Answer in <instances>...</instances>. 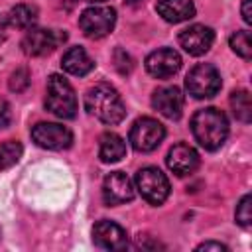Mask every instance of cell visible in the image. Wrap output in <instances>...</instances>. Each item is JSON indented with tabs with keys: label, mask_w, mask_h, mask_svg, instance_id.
Masks as SVG:
<instances>
[{
	"label": "cell",
	"mask_w": 252,
	"mask_h": 252,
	"mask_svg": "<svg viewBox=\"0 0 252 252\" xmlns=\"http://www.w3.org/2000/svg\"><path fill=\"white\" fill-rule=\"evenodd\" d=\"M85 108L91 116L98 118L100 122H104L108 126L120 124L126 116V106H124L122 96L108 83H98L87 91Z\"/></svg>",
	"instance_id": "cell-1"
},
{
	"label": "cell",
	"mask_w": 252,
	"mask_h": 252,
	"mask_svg": "<svg viewBox=\"0 0 252 252\" xmlns=\"http://www.w3.org/2000/svg\"><path fill=\"white\" fill-rule=\"evenodd\" d=\"M191 132L205 150H219L228 136V120L222 110L209 106L201 108L191 118Z\"/></svg>",
	"instance_id": "cell-2"
},
{
	"label": "cell",
	"mask_w": 252,
	"mask_h": 252,
	"mask_svg": "<svg viewBox=\"0 0 252 252\" xmlns=\"http://www.w3.org/2000/svg\"><path fill=\"white\" fill-rule=\"evenodd\" d=\"M45 108L55 114L57 118H75L77 114V96L71 83L53 73L47 79V93H45Z\"/></svg>",
	"instance_id": "cell-3"
},
{
	"label": "cell",
	"mask_w": 252,
	"mask_h": 252,
	"mask_svg": "<svg viewBox=\"0 0 252 252\" xmlns=\"http://www.w3.org/2000/svg\"><path fill=\"white\" fill-rule=\"evenodd\" d=\"M185 89L195 98H211L220 89V75L215 65L199 63L195 65L185 79Z\"/></svg>",
	"instance_id": "cell-4"
},
{
	"label": "cell",
	"mask_w": 252,
	"mask_h": 252,
	"mask_svg": "<svg viewBox=\"0 0 252 252\" xmlns=\"http://www.w3.org/2000/svg\"><path fill=\"white\" fill-rule=\"evenodd\" d=\"M165 138V128L161 122H158L156 118H150V116H142L138 118L132 128H130V134H128V140L132 144V148L136 152H142V154H148V152H154L161 140Z\"/></svg>",
	"instance_id": "cell-5"
},
{
	"label": "cell",
	"mask_w": 252,
	"mask_h": 252,
	"mask_svg": "<svg viewBox=\"0 0 252 252\" xmlns=\"http://www.w3.org/2000/svg\"><path fill=\"white\" fill-rule=\"evenodd\" d=\"M116 26V10L110 6H91L79 16V28L91 39L108 35Z\"/></svg>",
	"instance_id": "cell-6"
},
{
	"label": "cell",
	"mask_w": 252,
	"mask_h": 252,
	"mask_svg": "<svg viewBox=\"0 0 252 252\" xmlns=\"http://www.w3.org/2000/svg\"><path fill=\"white\" fill-rule=\"evenodd\" d=\"M136 189L152 205H161L169 197V181L165 173L154 165L142 167L136 173Z\"/></svg>",
	"instance_id": "cell-7"
},
{
	"label": "cell",
	"mask_w": 252,
	"mask_h": 252,
	"mask_svg": "<svg viewBox=\"0 0 252 252\" xmlns=\"http://www.w3.org/2000/svg\"><path fill=\"white\" fill-rule=\"evenodd\" d=\"M67 39V33L61 30H47V28H30L22 39V49L26 55L41 57L51 53Z\"/></svg>",
	"instance_id": "cell-8"
},
{
	"label": "cell",
	"mask_w": 252,
	"mask_h": 252,
	"mask_svg": "<svg viewBox=\"0 0 252 252\" xmlns=\"http://www.w3.org/2000/svg\"><path fill=\"white\" fill-rule=\"evenodd\" d=\"M32 140L43 150H67L73 144V134L57 122H37L32 128Z\"/></svg>",
	"instance_id": "cell-9"
},
{
	"label": "cell",
	"mask_w": 252,
	"mask_h": 252,
	"mask_svg": "<svg viewBox=\"0 0 252 252\" xmlns=\"http://www.w3.org/2000/svg\"><path fill=\"white\" fill-rule=\"evenodd\" d=\"M102 199L106 205H122L134 199L132 179L122 171H110L102 181Z\"/></svg>",
	"instance_id": "cell-10"
},
{
	"label": "cell",
	"mask_w": 252,
	"mask_h": 252,
	"mask_svg": "<svg viewBox=\"0 0 252 252\" xmlns=\"http://www.w3.org/2000/svg\"><path fill=\"white\" fill-rule=\"evenodd\" d=\"M181 67V57L175 49L161 47L146 57V71L156 79H169Z\"/></svg>",
	"instance_id": "cell-11"
},
{
	"label": "cell",
	"mask_w": 252,
	"mask_h": 252,
	"mask_svg": "<svg viewBox=\"0 0 252 252\" xmlns=\"http://www.w3.org/2000/svg\"><path fill=\"white\" fill-rule=\"evenodd\" d=\"M93 242L102 250H124L128 246V234L112 220H98L93 226Z\"/></svg>",
	"instance_id": "cell-12"
},
{
	"label": "cell",
	"mask_w": 252,
	"mask_h": 252,
	"mask_svg": "<svg viewBox=\"0 0 252 252\" xmlns=\"http://www.w3.org/2000/svg\"><path fill=\"white\" fill-rule=\"evenodd\" d=\"M213 41H215L213 30L203 26V24H193V26H189L187 30H183L179 33V45L189 55H195V57L207 53L211 49Z\"/></svg>",
	"instance_id": "cell-13"
},
{
	"label": "cell",
	"mask_w": 252,
	"mask_h": 252,
	"mask_svg": "<svg viewBox=\"0 0 252 252\" xmlns=\"http://www.w3.org/2000/svg\"><path fill=\"white\" fill-rule=\"evenodd\" d=\"M183 93L177 87H161L152 94V106L169 120H177L183 114Z\"/></svg>",
	"instance_id": "cell-14"
},
{
	"label": "cell",
	"mask_w": 252,
	"mask_h": 252,
	"mask_svg": "<svg viewBox=\"0 0 252 252\" xmlns=\"http://www.w3.org/2000/svg\"><path fill=\"white\" fill-rule=\"evenodd\" d=\"M165 161H167V167L175 175L183 177V175H189V173H193L197 169V165H199V154H197L195 148H191L187 144H175L167 152Z\"/></svg>",
	"instance_id": "cell-15"
},
{
	"label": "cell",
	"mask_w": 252,
	"mask_h": 252,
	"mask_svg": "<svg viewBox=\"0 0 252 252\" xmlns=\"http://www.w3.org/2000/svg\"><path fill=\"white\" fill-rule=\"evenodd\" d=\"M156 10L169 24H179L195 16L193 0H158Z\"/></svg>",
	"instance_id": "cell-16"
},
{
	"label": "cell",
	"mask_w": 252,
	"mask_h": 252,
	"mask_svg": "<svg viewBox=\"0 0 252 252\" xmlns=\"http://www.w3.org/2000/svg\"><path fill=\"white\" fill-rule=\"evenodd\" d=\"M61 67L63 71H67L69 75H75V77H83L87 73L93 71L94 67V61L89 57V53L83 49V47H69L63 57H61Z\"/></svg>",
	"instance_id": "cell-17"
},
{
	"label": "cell",
	"mask_w": 252,
	"mask_h": 252,
	"mask_svg": "<svg viewBox=\"0 0 252 252\" xmlns=\"http://www.w3.org/2000/svg\"><path fill=\"white\" fill-rule=\"evenodd\" d=\"M126 156V142L114 134V132H106L100 136V144H98V158L104 163H116Z\"/></svg>",
	"instance_id": "cell-18"
},
{
	"label": "cell",
	"mask_w": 252,
	"mask_h": 252,
	"mask_svg": "<svg viewBox=\"0 0 252 252\" xmlns=\"http://www.w3.org/2000/svg\"><path fill=\"white\" fill-rule=\"evenodd\" d=\"M6 18H8V26L16 30H30L37 22V8L32 4H16Z\"/></svg>",
	"instance_id": "cell-19"
},
{
	"label": "cell",
	"mask_w": 252,
	"mask_h": 252,
	"mask_svg": "<svg viewBox=\"0 0 252 252\" xmlns=\"http://www.w3.org/2000/svg\"><path fill=\"white\" fill-rule=\"evenodd\" d=\"M230 108H232V114L236 116V120L248 124L252 120V100H250V93L240 89V91H234L230 94Z\"/></svg>",
	"instance_id": "cell-20"
},
{
	"label": "cell",
	"mask_w": 252,
	"mask_h": 252,
	"mask_svg": "<svg viewBox=\"0 0 252 252\" xmlns=\"http://www.w3.org/2000/svg\"><path fill=\"white\" fill-rule=\"evenodd\" d=\"M22 154H24V148L18 140H8V142L0 144V171L16 165L20 161Z\"/></svg>",
	"instance_id": "cell-21"
},
{
	"label": "cell",
	"mask_w": 252,
	"mask_h": 252,
	"mask_svg": "<svg viewBox=\"0 0 252 252\" xmlns=\"http://www.w3.org/2000/svg\"><path fill=\"white\" fill-rule=\"evenodd\" d=\"M230 47L236 55H240L242 59H250L252 57V45H250V32L240 30L234 32L230 35Z\"/></svg>",
	"instance_id": "cell-22"
},
{
	"label": "cell",
	"mask_w": 252,
	"mask_h": 252,
	"mask_svg": "<svg viewBox=\"0 0 252 252\" xmlns=\"http://www.w3.org/2000/svg\"><path fill=\"white\" fill-rule=\"evenodd\" d=\"M250 203H252V197L250 195H244L240 199V203L236 205V213H234L236 222L240 226H244V228H248L250 222H252V205Z\"/></svg>",
	"instance_id": "cell-23"
},
{
	"label": "cell",
	"mask_w": 252,
	"mask_h": 252,
	"mask_svg": "<svg viewBox=\"0 0 252 252\" xmlns=\"http://www.w3.org/2000/svg\"><path fill=\"white\" fill-rule=\"evenodd\" d=\"M8 87H10V91H14V93H24V91L30 87V71H28L26 67L16 69V71L10 75Z\"/></svg>",
	"instance_id": "cell-24"
},
{
	"label": "cell",
	"mask_w": 252,
	"mask_h": 252,
	"mask_svg": "<svg viewBox=\"0 0 252 252\" xmlns=\"http://www.w3.org/2000/svg\"><path fill=\"white\" fill-rule=\"evenodd\" d=\"M112 59H114V67H116V71H118L120 75H128V73L132 71V67H134V61H132L130 53H126V51L120 49V47L114 51Z\"/></svg>",
	"instance_id": "cell-25"
},
{
	"label": "cell",
	"mask_w": 252,
	"mask_h": 252,
	"mask_svg": "<svg viewBox=\"0 0 252 252\" xmlns=\"http://www.w3.org/2000/svg\"><path fill=\"white\" fill-rule=\"evenodd\" d=\"M12 122V110H10V104L0 98V128H6L8 124Z\"/></svg>",
	"instance_id": "cell-26"
},
{
	"label": "cell",
	"mask_w": 252,
	"mask_h": 252,
	"mask_svg": "<svg viewBox=\"0 0 252 252\" xmlns=\"http://www.w3.org/2000/svg\"><path fill=\"white\" fill-rule=\"evenodd\" d=\"M197 250H217V252H226L228 248H226L224 244H220V242H213V240H209V242L199 244Z\"/></svg>",
	"instance_id": "cell-27"
},
{
	"label": "cell",
	"mask_w": 252,
	"mask_h": 252,
	"mask_svg": "<svg viewBox=\"0 0 252 252\" xmlns=\"http://www.w3.org/2000/svg\"><path fill=\"white\" fill-rule=\"evenodd\" d=\"M250 4H252V0H242V20L246 22V24H252V10H250Z\"/></svg>",
	"instance_id": "cell-28"
},
{
	"label": "cell",
	"mask_w": 252,
	"mask_h": 252,
	"mask_svg": "<svg viewBox=\"0 0 252 252\" xmlns=\"http://www.w3.org/2000/svg\"><path fill=\"white\" fill-rule=\"evenodd\" d=\"M6 30H8V18L0 14V41L6 39Z\"/></svg>",
	"instance_id": "cell-29"
},
{
	"label": "cell",
	"mask_w": 252,
	"mask_h": 252,
	"mask_svg": "<svg viewBox=\"0 0 252 252\" xmlns=\"http://www.w3.org/2000/svg\"><path fill=\"white\" fill-rule=\"evenodd\" d=\"M144 0H126V4H130V6H140Z\"/></svg>",
	"instance_id": "cell-30"
},
{
	"label": "cell",
	"mask_w": 252,
	"mask_h": 252,
	"mask_svg": "<svg viewBox=\"0 0 252 252\" xmlns=\"http://www.w3.org/2000/svg\"><path fill=\"white\" fill-rule=\"evenodd\" d=\"M87 2H94L96 4V2H102V0H87Z\"/></svg>",
	"instance_id": "cell-31"
}]
</instances>
